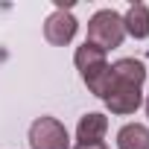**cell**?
<instances>
[{"label":"cell","instance_id":"cell-1","mask_svg":"<svg viewBox=\"0 0 149 149\" xmlns=\"http://www.w3.org/2000/svg\"><path fill=\"white\" fill-rule=\"evenodd\" d=\"M73 64H76L85 88L94 97L102 100L108 94V85H111V64H108L105 50H100V47H94V44L85 41L82 47H76V53H73Z\"/></svg>","mask_w":149,"mask_h":149},{"label":"cell","instance_id":"cell-2","mask_svg":"<svg viewBox=\"0 0 149 149\" xmlns=\"http://www.w3.org/2000/svg\"><path fill=\"white\" fill-rule=\"evenodd\" d=\"M123 38H126V26H123V15H117L114 9H100V12H94L91 15V21H88V44H94V47H100V50H114V47H120L123 44Z\"/></svg>","mask_w":149,"mask_h":149},{"label":"cell","instance_id":"cell-3","mask_svg":"<svg viewBox=\"0 0 149 149\" xmlns=\"http://www.w3.org/2000/svg\"><path fill=\"white\" fill-rule=\"evenodd\" d=\"M29 149H70V134L61 120L38 117L29 126Z\"/></svg>","mask_w":149,"mask_h":149},{"label":"cell","instance_id":"cell-4","mask_svg":"<svg viewBox=\"0 0 149 149\" xmlns=\"http://www.w3.org/2000/svg\"><path fill=\"white\" fill-rule=\"evenodd\" d=\"M102 102H105V108H108L111 114L126 117V114H134V111L143 105V91H140V85H129V82L111 79L108 94L102 97Z\"/></svg>","mask_w":149,"mask_h":149},{"label":"cell","instance_id":"cell-5","mask_svg":"<svg viewBox=\"0 0 149 149\" xmlns=\"http://www.w3.org/2000/svg\"><path fill=\"white\" fill-rule=\"evenodd\" d=\"M76 29H79V21L73 18V12L64 9V6H58V9L44 21V38H47L53 47H67V44L73 41V35H76Z\"/></svg>","mask_w":149,"mask_h":149},{"label":"cell","instance_id":"cell-6","mask_svg":"<svg viewBox=\"0 0 149 149\" xmlns=\"http://www.w3.org/2000/svg\"><path fill=\"white\" fill-rule=\"evenodd\" d=\"M108 132V117L100 114V111H88L79 117V126H76V140L79 143H102Z\"/></svg>","mask_w":149,"mask_h":149},{"label":"cell","instance_id":"cell-7","mask_svg":"<svg viewBox=\"0 0 149 149\" xmlns=\"http://www.w3.org/2000/svg\"><path fill=\"white\" fill-rule=\"evenodd\" d=\"M123 26H126V35L143 41L149 38V6L146 3H132L123 15Z\"/></svg>","mask_w":149,"mask_h":149},{"label":"cell","instance_id":"cell-8","mask_svg":"<svg viewBox=\"0 0 149 149\" xmlns=\"http://www.w3.org/2000/svg\"><path fill=\"white\" fill-rule=\"evenodd\" d=\"M111 79L143 88V82H146V64L140 58H120V61L111 64Z\"/></svg>","mask_w":149,"mask_h":149},{"label":"cell","instance_id":"cell-9","mask_svg":"<svg viewBox=\"0 0 149 149\" xmlns=\"http://www.w3.org/2000/svg\"><path fill=\"white\" fill-rule=\"evenodd\" d=\"M117 149H149V129L143 123H126L117 132Z\"/></svg>","mask_w":149,"mask_h":149},{"label":"cell","instance_id":"cell-10","mask_svg":"<svg viewBox=\"0 0 149 149\" xmlns=\"http://www.w3.org/2000/svg\"><path fill=\"white\" fill-rule=\"evenodd\" d=\"M73 149H108L105 143H76Z\"/></svg>","mask_w":149,"mask_h":149},{"label":"cell","instance_id":"cell-11","mask_svg":"<svg viewBox=\"0 0 149 149\" xmlns=\"http://www.w3.org/2000/svg\"><path fill=\"white\" fill-rule=\"evenodd\" d=\"M143 108H146V117H149V97L143 100Z\"/></svg>","mask_w":149,"mask_h":149}]
</instances>
